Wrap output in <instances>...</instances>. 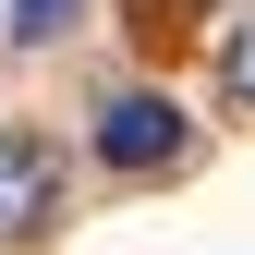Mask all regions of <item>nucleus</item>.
<instances>
[{
	"mask_svg": "<svg viewBox=\"0 0 255 255\" xmlns=\"http://www.w3.org/2000/svg\"><path fill=\"white\" fill-rule=\"evenodd\" d=\"M182 146H195V122H182V98H158V85H122V98L98 110V158L110 170H182Z\"/></svg>",
	"mask_w": 255,
	"mask_h": 255,
	"instance_id": "f257e3e1",
	"label": "nucleus"
},
{
	"mask_svg": "<svg viewBox=\"0 0 255 255\" xmlns=\"http://www.w3.org/2000/svg\"><path fill=\"white\" fill-rule=\"evenodd\" d=\"M49 219H61V146L24 134V122H0V243L49 231Z\"/></svg>",
	"mask_w": 255,
	"mask_h": 255,
	"instance_id": "f03ea898",
	"label": "nucleus"
},
{
	"mask_svg": "<svg viewBox=\"0 0 255 255\" xmlns=\"http://www.w3.org/2000/svg\"><path fill=\"white\" fill-rule=\"evenodd\" d=\"M73 12H85V0H12V37H61Z\"/></svg>",
	"mask_w": 255,
	"mask_h": 255,
	"instance_id": "7ed1b4c3",
	"label": "nucleus"
},
{
	"mask_svg": "<svg viewBox=\"0 0 255 255\" xmlns=\"http://www.w3.org/2000/svg\"><path fill=\"white\" fill-rule=\"evenodd\" d=\"M219 73H231V98L255 110V24H243V37H231V49H219Z\"/></svg>",
	"mask_w": 255,
	"mask_h": 255,
	"instance_id": "20e7f679",
	"label": "nucleus"
}]
</instances>
